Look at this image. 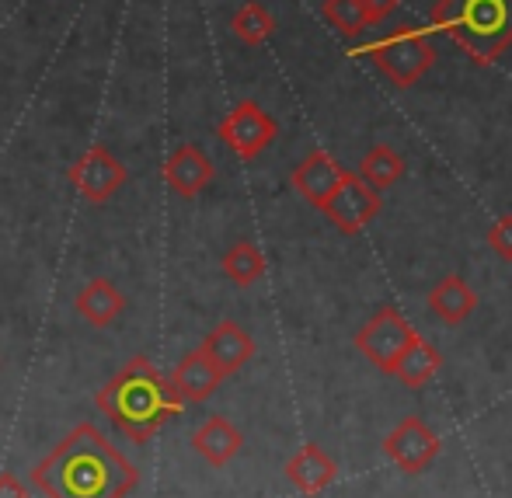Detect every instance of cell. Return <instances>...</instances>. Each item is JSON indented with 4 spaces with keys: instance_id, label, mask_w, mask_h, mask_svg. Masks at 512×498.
<instances>
[{
    "instance_id": "obj_13",
    "label": "cell",
    "mask_w": 512,
    "mask_h": 498,
    "mask_svg": "<svg viewBox=\"0 0 512 498\" xmlns=\"http://www.w3.org/2000/svg\"><path fill=\"white\" fill-rule=\"evenodd\" d=\"M335 478H338V464L317 443L300 446L290 457V464H286V481L300 495H321L328 485H335Z\"/></svg>"
},
{
    "instance_id": "obj_22",
    "label": "cell",
    "mask_w": 512,
    "mask_h": 498,
    "mask_svg": "<svg viewBox=\"0 0 512 498\" xmlns=\"http://www.w3.org/2000/svg\"><path fill=\"white\" fill-rule=\"evenodd\" d=\"M324 21L331 28H338L342 35H359L370 28V14H366L363 0H324L321 7Z\"/></svg>"
},
{
    "instance_id": "obj_2",
    "label": "cell",
    "mask_w": 512,
    "mask_h": 498,
    "mask_svg": "<svg viewBox=\"0 0 512 498\" xmlns=\"http://www.w3.org/2000/svg\"><path fill=\"white\" fill-rule=\"evenodd\" d=\"M98 408L126 432L133 443H147L164 429V422L182 415L185 401L147 356H133L112 380L95 394Z\"/></svg>"
},
{
    "instance_id": "obj_4",
    "label": "cell",
    "mask_w": 512,
    "mask_h": 498,
    "mask_svg": "<svg viewBox=\"0 0 512 498\" xmlns=\"http://www.w3.org/2000/svg\"><path fill=\"white\" fill-rule=\"evenodd\" d=\"M370 60L380 74L391 77L398 88H411L425 77V70L436 63V46H432V35L422 28H398L387 39L373 42Z\"/></svg>"
},
{
    "instance_id": "obj_25",
    "label": "cell",
    "mask_w": 512,
    "mask_h": 498,
    "mask_svg": "<svg viewBox=\"0 0 512 498\" xmlns=\"http://www.w3.org/2000/svg\"><path fill=\"white\" fill-rule=\"evenodd\" d=\"M0 498H32V495H28L25 481H21L18 474L4 471L0 474Z\"/></svg>"
},
{
    "instance_id": "obj_17",
    "label": "cell",
    "mask_w": 512,
    "mask_h": 498,
    "mask_svg": "<svg viewBox=\"0 0 512 498\" xmlns=\"http://www.w3.org/2000/svg\"><path fill=\"white\" fill-rule=\"evenodd\" d=\"M74 307L88 324H95V328H108V324L126 310V297H122L108 279H91V283L77 293Z\"/></svg>"
},
{
    "instance_id": "obj_1",
    "label": "cell",
    "mask_w": 512,
    "mask_h": 498,
    "mask_svg": "<svg viewBox=\"0 0 512 498\" xmlns=\"http://www.w3.org/2000/svg\"><path fill=\"white\" fill-rule=\"evenodd\" d=\"M136 481V467L95 422L74 425L32 471V485L46 498H126Z\"/></svg>"
},
{
    "instance_id": "obj_21",
    "label": "cell",
    "mask_w": 512,
    "mask_h": 498,
    "mask_svg": "<svg viewBox=\"0 0 512 498\" xmlns=\"http://www.w3.org/2000/svg\"><path fill=\"white\" fill-rule=\"evenodd\" d=\"M230 28H234V35L244 46H262V42H269L272 32H276V18H272L258 0H248V4L237 7V14L230 18Z\"/></svg>"
},
{
    "instance_id": "obj_24",
    "label": "cell",
    "mask_w": 512,
    "mask_h": 498,
    "mask_svg": "<svg viewBox=\"0 0 512 498\" xmlns=\"http://www.w3.org/2000/svg\"><path fill=\"white\" fill-rule=\"evenodd\" d=\"M363 4H366V14H370V25H380V21H387L398 11L401 0H363Z\"/></svg>"
},
{
    "instance_id": "obj_19",
    "label": "cell",
    "mask_w": 512,
    "mask_h": 498,
    "mask_svg": "<svg viewBox=\"0 0 512 498\" xmlns=\"http://www.w3.org/2000/svg\"><path fill=\"white\" fill-rule=\"evenodd\" d=\"M401 175H405V161H401L398 150L387 147V143L370 147V150H366V157H363V164H359V178H363L373 192L391 189Z\"/></svg>"
},
{
    "instance_id": "obj_9",
    "label": "cell",
    "mask_w": 512,
    "mask_h": 498,
    "mask_svg": "<svg viewBox=\"0 0 512 498\" xmlns=\"http://www.w3.org/2000/svg\"><path fill=\"white\" fill-rule=\"evenodd\" d=\"M439 450H443L439 436L418 415L401 418V422L394 425V429L387 432V439H384V453L405 474H422L425 467L439 457Z\"/></svg>"
},
{
    "instance_id": "obj_15",
    "label": "cell",
    "mask_w": 512,
    "mask_h": 498,
    "mask_svg": "<svg viewBox=\"0 0 512 498\" xmlns=\"http://www.w3.org/2000/svg\"><path fill=\"white\" fill-rule=\"evenodd\" d=\"M192 446H196V453L206 460L209 467H227L230 460L241 453L244 439H241V432H237V425L230 422V418L213 415V418H206V422L196 429V436H192Z\"/></svg>"
},
{
    "instance_id": "obj_14",
    "label": "cell",
    "mask_w": 512,
    "mask_h": 498,
    "mask_svg": "<svg viewBox=\"0 0 512 498\" xmlns=\"http://www.w3.org/2000/svg\"><path fill=\"white\" fill-rule=\"evenodd\" d=\"M171 384L182 394L185 404H203L216 394V387L223 384V373L203 356V349H192L182 356V363L171 373Z\"/></svg>"
},
{
    "instance_id": "obj_6",
    "label": "cell",
    "mask_w": 512,
    "mask_h": 498,
    "mask_svg": "<svg viewBox=\"0 0 512 498\" xmlns=\"http://www.w3.org/2000/svg\"><path fill=\"white\" fill-rule=\"evenodd\" d=\"M418 331L401 317L398 307H380L370 321L359 328L356 335V349L377 366L380 373H391L398 356L408 349V342L415 338Z\"/></svg>"
},
{
    "instance_id": "obj_7",
    "label": "cell",
    "mask_w": 512,
    "mask_h": 498,
    "mask_svg": "<svg viewBox=\"0 0 512 498\" xmlns=\"http://www.w3.org/2000/svg\"><path fill=\"white\" fill-rule=\"evenodd\" d=\"M67 178L81 199L108 202L115 192L122 189V185H126L129 171H126V164H122L119 157L105 147V143H91V147L84 150L74 164H70Z\"/></svg>"
},
{
    "instance_id": "obj_23",
    "label": "cell",
    "mask_w": 512,
    "mask_h": 498,
    "mask_svg": "<svg viewBox=\"0 0 512 498\" xmlns=\"http://www.w3.org/2000/svg\"><path fill=\"white\" fill-rule=\"evenodd\" d=\"M488 244H492V251H499L506 262H512V213L499 216V220L492 223V230H488Z\"/></svg>"
},
{
    "instance_id": "obj_3",
    "label": "cell",
    "mask_w": 512,
    "mask_h": 498,
    "mask_svg": "<svg viewBox=\"0 0 512 498\" xmlns=\"http://www.w3.org/2000/svg\"><path fill=\"white\" fill-rule=\"evenodd\" d=\"M432 25L488 67L512 46V0H436Z\"/></svg>"
},
{
    "instance_id": "obj_8",
    "label": "cell",
    "mask_w": 512,
    "mask_h": 498,
    "mask_svg": "<svg viewBox=\"0 0 512 498\" xmlns=\"http://www.w3.org/2000/svg\"><path fill=\"white\" fill-rule=\"evenodd\" d=\"M321 213L335 223L342 234H359L366 223L377 220L380 213V192H373L370 185L359 175L345 171L342 182L335 185V192L328 196V202L321 206Z\"/></svg>"
},
{
    "instance_id": "obj_10",
    "label": "cell",
    "mask_w": 512,
    "mask_h": 498,
    "mask_svg": "<svg viewBox=\"0 0 512 498\" xmlns=\"http://www.w3.org/2000/svg\"><path fill=\"white\" fill-rule=\"evenodd\" d=\"M199 349H203V356L223 373V380H227L230 373H237L241 366H248L251 359H255V338L237 321H220L209 331Z\"/></svg>"
},
{
    "instance_id": "obj_20",
    "label": "cell",
    "mask_w": 512,
    "mask_h": 498,
    "mask_svg": "<svg viewBox=\"0 0 512 498\" xmlns=\"http://www.w3.org/2000/svg\"><path fill=\"white\" fill-rule=\"evenodd\" d=\"M220 269H223V276H227L234 286H255L258 279L265 276V255L258 251V244L237 241L234 248H227Z\"/></svg>"
},
{
    "instance_id": "obj_11",
    "label": "cell",
    "mask_w": 512,
    "mask_h": 498,
    "mask_svg": "<svg viewBox=\"0 0 512 498\" xmlns=\"http://www.w3.org/2000/svg\"><path fill=\"white\" fill-rule=\"evenodd\" d=\"M213 175H216L213 161H209L196 143H182V147H175V154L164 161V182L182 199H196L199 192L213 182Z\"/></svg>"
},
{
    "instance_id": "obj_12",
    "label": "cell",
    "mask_w": 512,
    "mask_h": 498,
    "mask_svg": "<svg viewBox=\"0 0 512 498\" xmlns=\"http://www.w3.org/2000/svg\"><path fill=\"white\" fill-rule=\"evenodd\" d=\"M342 175H345V168L328 150H310L304 161L293 168V189H297L310 206L321 209L331 192H335V185L342 182Z\"/></svg>"
},
{
    "instance_id": "obj_5",
    "label": "cell",
    "mask_w": 512,
    "mask_h": 498,
    "mask_svg": "<svg viewBox=\"0 0 512 498\" xmlns=\"http://www.w3.org/2000/svg\"><path fill=\"white\" fill-rule=\"evenodd\" d=\"M216 136H220L241 161H255V157L279 136V122L272 119L258 101L248 98V101H237V105L223 115V122L216 126Z\"/></svg>"
},
{
    "instance_id": "obj_18",
    "label": "cell",
    "mask_w": 512,
    "mask_h": 498,
    "mask_svg": "<svg viewBox=\"0 0 512 498\" xmlns=\"http://www.w3.org/2000/svg\"><path fill=\"white\" fill-rule=\"evenodd\" d=\"M439 366H443V356H439L436 345H429L422 335H415L408 342V349L398 356L391 377H398L405 387H422V384H429V380L436 377Z\"/></svg>"
},
{
    "instance_id": "obj_16",
    "label": "cell",
    "mask_w": 512,
    "mask_h": 498,
    "mask_svg": "<svg viewBox=\"0 0 512 498\" xmlns=\"http://www.w3.org/2000/svg\"><path fill=\"white\" fill-rule=\"evenodd\" d=\"M429 310L446 324H464L467 317L478 310V293H474L460 276H446V279H439V283L432 286Z\"/></svg>"
}]
</instances>
